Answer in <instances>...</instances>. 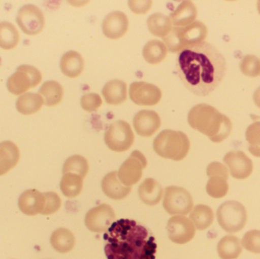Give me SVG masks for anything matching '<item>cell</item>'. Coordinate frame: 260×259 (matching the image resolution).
Returning a JSON list of instances; mask_svg holds the SVG:
<instances>
[{
    "label": "cell",
    "instance_id": "cell-1",
    "mask_svg": "<svg viewBox=\"0 0 260 259\" xmlns=\"http://www.w3.org/2000/svg\"><path fill=\"white\" fill-rule=\"evenodd\" d=\"M176 68L180 80L191 92L206 96L222 82L227 64L224 56L212 44L204 41L180 52Z\"/></svg>",
    "mask_w": 260,
    "mask_h": 259
},
{
    "label": "cell",
    "instance_id": "cell-2",
    "mask_svg": "<svg viewBox=\"0 0 260 259\" xmlns=\"http://www.w3.org/2000/svg\"><path fill=\"white\" fill-rule=\"evenodd\" d=\"M108 259H155L157 243L151 232L136 220L120 219L104 235Z\"/></svg>",
    "mask_w": 260,
    "mask_h": 259
},
{
    "label": "cell",
    "instance_id": "cell-3",
    "mask_svg": "<svg viewBox=\"0 0 260 259\" xmlns=\"http://www.w3.org/2000/svg\"><path fill=\"white\" fill-rule=\"evenodd\" d=\"M188 123L192 129L204 134L215 143L226 139L232 129V123L229 117L206 103L196 105L189 110Z\"/></svg>",
    "mask_w": 260,
    "mask_h": 259
},
{
    "label": "cell",
    "instance_id": "cell-4",
    "mask_svg": "<svg viewBox=\"0 0 260 259\" xmlns=\"http://www.w3.org/2000/svg\"><path fill=\"white\" fill-rule=\"evenodd\" d=\"M207 34L206 26L196 21L186 27H174L163 39L168 50L177 53L204 42Z\"/></svg>",
    "mask_w": 260,
    "mask_h": 259
},
{
    "label": "cell",
    "instance_id": "cell-5",
    "mask_svg": "<svg viewBox=\"0 0 260 259\" xmlns=\"http://www.w3.org/2000/svg\"><path fill=\"white\" fill-rule=\"evenodd\" d=\"M189 147L190 142L186 134L170 129L160 132L153 142V149L158 156L175 161L184 159Z\"/></svg>",
    "mask_w": 260,
    "mask_h": 259
},
{
    "label": "cell",
    "instance_id": "cell-6",
    "mask_svg": "<svg viewBox=\"0 0 260 259\" xmlns=\"http://www.w3.org/2000/svg\"><path fill=\"white\" fill-rule=\"evenodd\" d=\"M216 214L220 227L230 234L239 232L247 223V211L242 204L236 201H227L221 204Z\"/></svg>",
    "mask_w": 260,
    "mask_h": 259
},
{
    "label": "cell",
    "instance_id": "cell-7",
    "mask_svg": "<svg viewBox=\"0 0 260 259\" xmlns=\"http://www.w3.org/2000/svg\"><path fill=\"white\" fill-rule=\"evenodd\" d=\"M41 80L42 75L38 68L33 65H21L8 79L6 86L9 92L20 95L30 88L38 86Z\"/></svg>",
    "mask_w": 260,
    "mask_h": 259
},
{
    "label": "cell",
    "instance_id": "cell-8",
    "mask_svg": "<svg viewBox=\"0 0 260 259\" xmlns=\"http://www.w3.org/2000/svg\"><path fill=\"white\" fill-rule=\"evenodd\" d=\"M134 139L131 126L123 120L111 123L105 131V143L114 152H126L133 145Z\"/></svg>",
    "mask_w": 260,
    "mask_h": 259
},
{
    "label": "cell",
    "instance_id": "cell-9",
    "mask_svg": "<svg viewBox=\"0 0 260 259\" xmlns=\"http://www.w3.org/2000/svg\"><path fill=\"white\" fill-rule=\"evenodd\" d=\"M163 207L170 215H186L193 208V200L185 189L168 187L165 190Z\"/></svg>",
    "mask_w": 260,
    "mask_h": 259
},
{
    "label": "cell",
    "instance_id": "cell-10",
    "mask_svg": "<svg viewBox=\"0 0 260 259\" xmlns=\"http://www.w3.org/2000/svg\"><path fill=\"white\" fill-rule=\"evenodd\" d=\"M16 21L21 30L30 36L41 33L45 25L42 11L33 4L24 5L18 10Z\"/></svg>",
    "mask_w": 260,
    "mask_h": 259
},
{
    "label": "cell",
    "instance_id": "cell-11",
    "mask_svg": "<svg viewBox=\"0 0 260 259\" xmlns=\"http://www.w3.org/2000/svg\"><path fill=\"white\" fill-rule=\"evenodd\" d=\"M147 160L139 151H134L122 164L117 173L120 182L131 187L137 183L142 176V171L147 167Z\"/></svg>",
    "mask_w": 260,
    "mask_h": 259
},
{
    "label": "cell",
    "instance_id": "cell-12",
    "mask_svg": "<svg viewBox=\"0 0 260 259\" xmlns=\"http://www.w3.org/2000/svg\"><path fill=\"white\" fill-rule=\"evenodd\" d=\"M116 214L112 207L102 204L91 208L85 215V224L91 232L105 233L114 223Z\"/></svg>",
    "mask_w": 260,
    "mask_h": 259
},
{
    "label": "cell",
    "instance_id": "cell-13",
    "mask_svg": "<svg viewBox=\"0 0 260 259\" xmlns=\"http://www.w3.org/2000/svg\"><path fill=\"white\" fill-rule=\"evenodd\" d=\"M167 231L170 240L177 244L189 243L196 234L193 224L184 215H175L171 217L167 225Z\"/></svg>",
    "mask_w": 260,
    "mask_h": 259
},
{
    "label": "cell",
    "instance_id": "cell-14",
    "mask_svg": "<svg viewBox=\"0 0 260 259\" xmlns=\"http://www.w3.org/2000/svg\"><path fill=\"white\" fill-rule=\"evenodd\" d=\"M161 91L152 84L133 82L129 87L132 101L139 106H154L161 99Z\"/></svg>",
    "mask_w": 260,
    "mask_h": 259
},
{
    "label": "cell",
    "instance_id": "cell-15",
    "mask_svg": "<svg viewBox=\"0 0 260 259\" xmlns=\"http://www.w3.org/2000/svg\"><path fill=\"white\" fill-rule=\"evenodd\" d=\"M231 175L237 179H244L251 175L253 170L252 160L241 151H232L224 157Z\"/></svg>",
    "mask_w": 260,
    "mask_h": 259
},
{
    "label": "cell",
    "instance_id": "cell-16",
    "mask_svg": "<svg viewBox=\"0 0 260 259\" xmlns=\"http://www.w3.org/2000/svg\"><path fill=\"white\" fill-rule=\"evenodd\" d=\"M161 121L157 113L152 110H141L135 115L133 126L135 130L142 137L154 135L160 128Z\"/></svg>",
    "mask_w": 260,
    "mask_h": 259
},
{
    "label": "cell",
    "instance_id": "cell-17",
    "mask_svg": "<svg viewBox=\"0 0 260 259\" xmlns=\"http://www.w3.org/2000/svg\"><path fill=\"white\" fill-rule=\"evenodd\" d=\"M129 20L126 14L119 11L107 15L102 24L104 33L110 39L117 40L122 38L127 31Z\"/></svg>",
    "mask_w": 260,
    "mask_h": 259
},
{
    "label": "cell",
    "instance_id": "cell-18",
    "mask_svg": "<svg viewBox=\"0 0 260 259\" xmlns=\"http://www.w3.org/2000/svg\"><path fill=\"white\" fill-rule=\"evenodd\" d=\"M18 208L21 212L27 216H35L41 214L45 206L44 193L37 190L24 191L18 199Z\"/></svg>",
    "mask_w": 260,
    "mask_h": 259
},
{
    "label": "cell",
    "instance_id": "cell-19",
    "mask_svg": "<svg viewBox=\"0 0 260 259\" xmlns=\"http://www.w3.org/2000/svg\"><path fill=\"white\" fill-rule=\"evenodd\" d=\"M102 188L103 193L113 200H121L127 197L131 193V187L123 185L117 176V172L108 173L102 179Z\"/></svg>",
    "mask_w": 260,
    "mask_h": 259
},
{
    "label": "cell",
    "instance_id": "cell-20",
    "mask_svg": "<svg viewBox=\"0 0 260 259\" xmlns=\"http://www.w3.org/2000/svg\"><path fill=\"white\" fill-rule=\"evenodd\" d=\"M20 152L18 146L10 141L0 143V176L7 173L18 164Z\"/></svg>",
    "mask_w": 260,
    "mask_h": 259
},
{
    "label": "cell",
    "instance_id": "cell-21",
    "mask_svg": "<svg viewBox=\"0 0 260 259\" xmlns=\"http://www.w3.org/2000/svg\"><path fill=\"white\" fill-rule=\"evenodd\" d=\"M139 196L142 202L153 206L160 202L163 196V189L155 179L148 178L139 186Z\"/></svg>",
    "mask_w": 260,
    "mask_h": 259
},
{
    "label": "cell",
    "instance_id": "cell-22",
    "mask_svg": "<svg viewBox=\"0 0 260 259\" xmlns=\"http://www.w3.org/2000/svg\"><path fill=\"white\" fill-rule=\"evenodd\" d=\"M59 66L62 72L67 77H78L83 71V58L80 53L71 50L62 56Z\"/></svg>",
    "mask_w": 260,
    "mask_h": 259
},
{
    "label": "cell",
    "instance_id": "cell-23",
    "mask_svg": "<svg viewBox=\"0 0 260 259\" xmlns=\"http://www.w3.org/2000/svg\"><path fill=\"white\" fill-rule=\"evenodd\" d=\"M197 16V9L191 1H183L170 15V19L174 25L183 27L192 24Z\"/></svg>",
    "mask_w": 260,
    "mask_h": 259
},
{
    "label": "cell",
    "instance_id": "cell-24",
    "mask_svg": "<svg viewBox=\"0 0 260 259\" xmlns=\"http://www.w3.org/2000/svg\"><path fill=\"white\" fill-rule=\"evenodd\" d=\"M102 94L108 104H120L126 100V84L118 79L110 81L104 87Z\"/></svg>",
    "mask_w": 260,
    "mask_h": 259
},
{
    "label": "cell",
    "instance_id": "cell-25",
    "mask_svg": "<svg viewBox=\"0 0 260 259\" xmlns=\"http://www.w3.org/2000/svg\"><path fill=\"white\" fill-rule=\"evenodd\" d=\"M52 247L59 253H67L73 250L76 239L70 230L60 228L53 231L50 237Z\"/></svg>",
    "mask_w": 260,
    "mask_h": 259
},
{
    "label": "cell",
    "instance_id": "cell-26",
    "mask_svg": "<svg viewBox=\"0 0 260 259\" xmlns=\"http://www.w3.org/2000/svg\"><path fill=\"white\" fill-rule=\"evenodd\" d=\"M217 252L221 259H237L242 252V245L235 236H225L218 242Z\"/></svg>",
    "mask_w": 260,
    "mask_h": 259
},
{
    "label": "cell",
    "instance_id": "cell-27",
    "mask_svg": "<svg viewBox=\"0 0 260 259\" xmlns=\"http://www.w3.org/2000/svg\"><path fill=\"white\" fill-rule=\"evenodd\" d=\"M43 104L44 100L40 94L29 92L21 94L18 97L15 106L20 114L31 115L39 111Z\"/></svg>",
    "mask_w": 260,
    "mask_h": 259
},
{
    "label": "cell",
    "instance_id": "cell-28",
    "mask_svg": "<svg viewBox=\"0 0 260 259\" xmlns=\"http://www.w3.org/2000/svg\"><path fill=\"white\" fill-rule=\"evenodd\" d=\"M39 94L47 106H53L60 103L63 97V88L56 81H48L43 84Z\"/></svg>",
    "mask_w": 260,
    "mask_h": 259
},
{
    "label": "cell",
    "instance_id": "cell-29",
    "mask_svg": "<svg viewBox=\"0 0 260 259\" xmlns=\"http://www.w3.org/2000/svg\"><path fill=\"white\" fill-rule=\"evenodd\" d=\"M213 210L206 205H198L192 208L189 218L195 228L200 231L207 229L214 220Z\"/></svg>",
    "mask_w": 260,
    "mask_h": 259
},
{
    "label": "cell",
    "instance_id": "cell-30",
    "mask_svg": "<svg viewBox=\"0 0 260 259\" xmlns=\"http://www.w3.org/2000/svg\"><path fill=\"white\" fill-rule=\"evenodd\" d=\"M168 50L167 47L163 42L157 40H152L148 41L143 48L142 54L144 59L148 63L155 65L160 63V62L166 57Z\"/></svg>",
    "mask_w": 260,
    "mask_h": 259
},
{
    "label": "cell",
    "instance_id": "cell-31",
    "mask_svg": "<svg viewBox=\"0 0 260 259\" xmlns=\"http://www.w3.org/2000/svg\"><path fill=\"white\" fill-rule=\"evenodd\" d=\"M147 26L154 36L164 38L171 32L172 23L170 18L164 14L155 13L148 18Z\"/></svg>",
    "mask_w": 260,
    "mask_h": 259
},
{
    "label": "cell",
    "instance_id": "cell-32",
    "mask_svg": "<svg viewBox=\"0 0 260 259\" xmlns=\"http://www.w3.org/2000/svg\"><path fill=\"white\" fill-rule=\"evenodd\" d=\"M83 178L74 173H66L60 181V190L66 197L76 198L83 188Z\"/></svg>",
    "mask_w": 260,
    "mask_h": 259
},
{
    "label": "cell",
    "instance_id": "cell-33",
    "mask_svg": "<svg viewBox=\"0 0 260 259\" xmlns=\"http://www.w3.org/2000/svg\"><path fill=\"white\" fill-rule=\"evenodd\" d=\"M20 36L18 30L9 21L0 22V47L4 50H12L18 45Z\"/></svg>",
    "mask_w": 260,
    "mask_h": 259
},
{
    "label": "cell",
    "instance_id": "cell-34",
    "mask_svg": "<svg viewBox=\"0 0 260 259\" xmlns=\"http://www.w3.org/2000/svg\"><path fill=\"white\" fill-rule=\"evenodd\" d=\"M229 176L213 175L209 177L206 184L208 195L214 199H221L227 195L229 190Z\"/></svg>",
    "mask_w": 260,
    "mask_h": 259
},
{
    "label": "cell",
    "instance_id": "cell-35",
    "mask_svg": "<svg viewBox=\"0 0 260 259\" xmlns=\"http://www.w3.org/2000/svg\"><path fill=\"white\" fill-rule=\"evenodd\" d=\"M89 170L88 161L80 155H73L65 161L62 174L74 173L85 179Z\"/></svg>",
    "mask_w": 260,
    "mask_h": 259
},
{
    "label": "cell",
    "instance_id": "cell-36",
    "mask_svg": "<svg viewBox=\"0 0 260 259\" xmlns=\"http://www.w3.org/2000/svg\"><path fill=\"white\" fill-rule=\"evenodd\" d=\"M246 140L248 150L253 156L260 158V121H256L247 127Z\"/></svg>",
    "mask_w": 260,
    "mask_h": 259
},
{
    "label": "cell",
    "instance_id": "cell-37",
    "mask_svg": "<svg viewBox=\"0 0 260 259\" xmlns=\"http://www.w3.org/2000/svg\"><path fill=\"white\" fill-rule=\"evenodd\" d=\"M240 68L241 72L247 77H257L260 76V59L253 55H247L241 59Z\"/></svg>",
    "mask_w": 260,
    "mask_h": 259
},
{
    "label": "cell",
    "instance_id": "cell-38",
    "mask_svg": "<svg viewBox=\"0 0 260 259\" xmlns=\"http://www.w3.org/2000/svg\"><path fill=\"white\" fill-rule=\"evenodd\" d=\"M241 245L249 252L260 254V231L253 230L246 233L243 237Z\"/></svg>",
    "mask_w": 260,
    "mask_h": 259
},
{
    "label": "cell",
    "instance_id": "cell-39",
    "mask_svg": "<svg viewBox=\"0 0 260 259\" xmlns=\"http://www.w3.org/2000/svg\"><path fill=\"white\" fill-rule=\"evenodd\" d=\"M45 198V206L41 214L51 215L59 211L61 207V199L59 196L53 192L44 193Z\"/></svg>",
    "mask_w": 260,
    "mask_h": 259
},
{
    "label": "cell",
    "instance_id": "cell-40",
    "mask_svg": "<svg viewBox=\"0 0 260 259\" xmlns=\"http://www.w3.org/2000/svg\"><path fill=\"white\" fill-rule=\"evenodd\" d=\"M102 104V100L100 96L94 93L85 94L81 99L82 107L88 112L97 110Z\"/></svg>",
    "mask_w": 260,
    "mask_h": 259
},
{
    "label": "cell",
    "instance_id": "cell-41",
    "mask_svg": "<svg viewBox=\"0 0 260 259\" xmlns=\"http://www.w3.org/2000/svg\"><path fill=\"white\" fill-rule=\"evenodd\" d=\"M207 176L209 177L213 176V175H221V176H229V170L225 166L219 162L211 163L208 166L207 170H206Z\"/></svg>",
    "mask_w": 260,
    "mask_h": 259
},
{
    "label": "cell",
    "instance_id": "cell-42",
    "mask_svg": "<svg viewBox=\"0 0 260 259\" xmlns=\"http://www.w3.org/2000/svg\"><path fill=\"white\" fill-rule=\"evenodd\" d=\"M151 1H129V6L131 10L136 14H145L149 11L151 6Z\"/></svg>",
    "mask_w": 260,
    "mask_h": 259
},
{
    "label": "cell",
    "instance_id": "cell-43",
    "mask_svg": "<svg viewBox=\"0 0 260 259\" xmlns=\"http://www.w3.org/2000/svg\"><path fill=\"white\" fill-rule=\"evenodd\" d=\"M253 101H254L255 104L260 108V87L255 91L254 94H253Z\"/></svg>",
    "mask_w": 260,
    "mask_h": 259
},
{
    "label": "cell",
    "instance_id": "cell-44",
    "mask_svg": "<svg viewBox=\"0 0 260 259\" xmlns=\"http://www.w3.org/2000/svg\"><path fill=\"white\" fill-rule=\"evenodd\" d=\"M257 8H258V11H259V13L260 14V0H259V1H258Z\"/></svg>",
    "mask_w": 260,
    "mask_h": 259
}]
</instances>
